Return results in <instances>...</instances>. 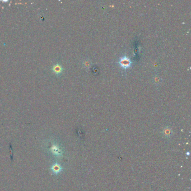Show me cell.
<instances>
[{"instance_id":"1","label":"cell","mask_w":191,"mask_h":191,"mask_svg":"<svg viewBox=\"0 0 191 191\" xmlns=\"http://www.w3.org/2000/svg\"><path fill=\"white\" fill-rule=\"evenodd\" d=\"M118 63L120 67L123 70H127L132 65V62L130 58L126 56H124L120 58Z\"/></svg>"},{"instance_id":"2","label":"cell","mask_w":191,"mask_h":191,"mask_svg":"<svg viewBox=\"0 0 191 191\" xmlns=\"http://www.w3.org/2000/svg\"><path fill=\"white\" fill-rule=\"evenodd\" d=\"M91 65H92V62L89 58H86V59H85L82 62L83 67H84L85 68H86V70L90 68V67L91 66Z\"/></svg>"},{"instance_id":"3","label":"cell","mask_w":191,"mask_h":191,"mask_svg":"<svg viewBox=\"0 0 191 191\" xmlns=\"http://www.w3.org/2000/svg\"><path fill=\"white\" fill-rule=\"evenodd\" d=\"M163 133L164 135L165 136L169 137H170L171 135V134H172V130H171V129L170 127H166L163 129Z\"/></svg>"},{"instance_id":"4","label":"cell","mask_w":191,"mask_h":191,"mask_svg":"<svg viewBox=\"0 0 191 191\" xmlns=\"http://www.w3.org/2000/svg\"><path fill=\"white\" fill-rule=\"evenodd\" d=\"M161 82V77L158 75L154 76L153 77V82L154 84L156 85H159L160 84Z\"/></svg>"},{"instance_id":"5","label":"cell","mask_w":191,"mask_h":191,"mask_svg":"<svg viewBox=\"0 0 191 191\" xmlns=\"http://www.w3.org/2000/svg\"><path fill=\"white\" fill-rule=\"evenodd\" d=\"M62 71V68L61 66L59 65H57L55 66V68H54V71H55L56 73H60Z\"/></svg>"},{"instance_id":"6","label":"cell","mask_w":191,"mask_h":191,"mask_svg":"<svg viewBox=\"0 0 191 191\" xmlns=\"http://www.w3.org/2000/svg\"><path fill=\"white\" fill-rule=\"evenodd\" d=\"M61 170H62V168H61V166L59 165H56L55 166V167H54V171H55L56 172H60Z\"/></svg>"}]
</instances>
